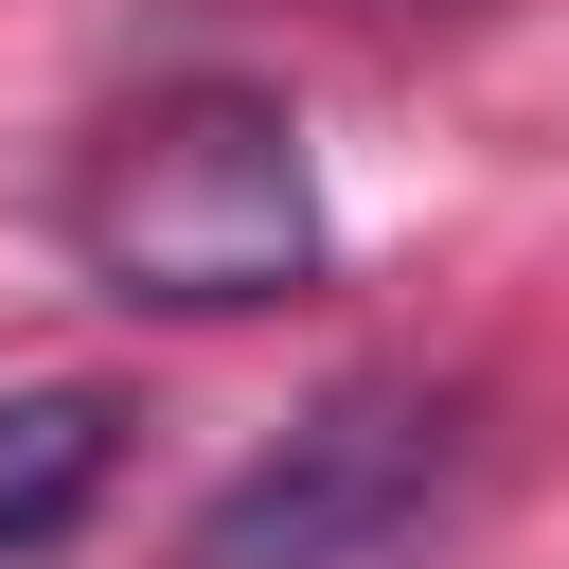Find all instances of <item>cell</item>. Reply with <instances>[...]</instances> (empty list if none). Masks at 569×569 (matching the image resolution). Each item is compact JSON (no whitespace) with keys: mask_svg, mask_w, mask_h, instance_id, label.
Segmentation results:
<instances>
[{"mask_svg":"<svg viewBox=\"0 0 569 569\" xmlns=\"http://www.w3.org/2000/svg\"><path fill=\"white\" fill-rule=\"evenodd\" d=\"M124 462V409L89 373H0V569H36Z\"/></svg>","mask_w":569,"mask_h":569,"instance_id":"obj_3","label":"cell"},{"mask_svg":"<svg viewBox=\"0 0 569 569\" xmlns=\"http://www.w3.org/2000/svg\"><path fill=\"white\" fill-rule=\"evenodd\" d=\"M427 498H445V391L356 373L196 516V569H373Z\"/></svg>","mask_w":569,"mask_h":569,"instance_id":"obj_2","label":"cell"},{"mask_svg":"<svg viewBox=\"0 0 569 569\" xmlns=\"http://www.w3.org/2000/svg\"><path fill=\"white\" fill-rule=\"evenodd\" d=\"M71 267L142 320H249V302H302L320 284V160H302V107L249 89V71H160L124 89L89 142H71V196H53Z\"/></svg>","mask_w":569,"mask_h":569,"instance_id":"obj_1","label":"cell"}]
</instances>
